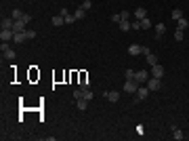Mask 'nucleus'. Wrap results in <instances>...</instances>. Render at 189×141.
Wrapping results in <instances>:
<instances>
[{
    "instance_id": "nucleus-1",
    "label": "nucleus",
    "mask_w": 189,
    "mask_h": 141,
    "mask_svg": "<svg viewBox=\"0 0 189 141\" xmlns=\"http://www.w3.org/2000/svg\"><path fill=\"white\" fill-rule=\"evenodd\" d=\"M147 89L151 91V93H155V91H160L162 89V78H155V76H149V80H147Z\"/></svg>"
},
{
    "instance_id": "nucleus-2",
    "label": "nucleus",
    "mask_w": 189,
    "mask_h": 141,
    "mask_svg": "<svg viewBox=\"0 0 189 141\" xmlns=\"http://www.w3.org/2000/svg\"><path fill=\"white\" fill-rule=\"evenodd\" d=\"M147 55V53H151L147 47H139V44H130L128 47V55H132V57H137V55Z\"/></svg>"
},
{
    "instance_id": "nucleus-3",
    "label": "nucleus",
    "mask_w": 189,
    "mask_h": 141,
    "mask_svg": "<svg viewBox=\"0 0 189 141\" xmlns=\"http://www.w3.org/2000/svg\"><path fill=\"white\" fill-rule=\"evenodd\" d=\"M149 93H151V91H149L147 86H139V89H137V93H135V103H139V101H145Z\"/></svg>"
},
{
    "instance_id": "nucleus-4",
    "label": "nucleus",
    "mask_w": 189,
    "mask_h": 141,
    "mask_svg": "<svg viewBox=\"0 0 189 141\" xmlns=\"http://www.w3.org/2000/svg\"><path fill=\"white\" fill-rule=\"evenodd\" d=\"M149 76H151V74H149L147 70H139V72H135V80H137L139 84H145L147 80H149Z\"/></svg>"
},
{
    "instance_id": "nucleus-5",
    "label": "nucleus",
    "mask_w": 189,
    "mask_h": 141,
    "mask_svg": "<svg viewBox=\"0 0 189 141\" xmlns=\"http://www.w3.org/2000/svg\"><path fill=\"white\" fill-rule=\"evenodd\" d=\"M137 89H139V82H137V80H126V82H124V93L135 95Z\"/></svg>"
},
{
    "instance_id": "nucleus-6",
    "label": "nucleus",
    "mask_w": 189,
    "mask_h": 141,
    "mask_svg": "<svg viewBox=\"0 0 189 141\" xmlns=\"http://www.w3.org/2000/svg\"><path fill=\"white\" fill-rule=\"evenodd\" d=\"M151 76H155V78H164V68H162L160 63L151 65Z\"/></svg>"
},
{
    "instance_id": "nucleus-7",
    "label": "nucleus",
    "mask_w": 189,
    "mask_h": 141,
    "mask_svg": "<svg viewBox=\"0 0 189 141\" xmlns=\"http://www.w3.org/2000/svg\"><path fill=\"white\" fill-rule=\"evenodd\" d=\"M0 38H2V42H9V40L15 38V32H13V30H2V32H0Z\"/></svg>"
},
{
    "instance_id": "nucleus-8",
    "label": "nucleus",
    "mask_w": 189,
    "mask_h": 141,
    "mask_svg": "<svg viewBox=\"0 0 189 141\" xmlns=\"http://www.w3.org/2000/svg\"><path fill=\"white\" fill-rule=\"evenodd\" d=\"M25 40H27V34H25V32H17L15 38H13V42H15V44H23Z\"/></svg>"
},
{
    "instance_id": "nucleus-9",
    "label": "nucleus",
    "mask_w": 189,
    "mask_h": 141,
    "mask_svg": "<svg viewBox=\"0 0 189 141\" xmlns=\"http://www.w3.org/2000/svg\"><path fill=\"white\" fill-rule=\"evenodd\" d=\"M105 97H107V101H109V103H118L120 93H118V91H109V93H105Z\"/></svg>"
},
{
    "instance_id": "nucleus-10",
    "label": "nucleus",
    "mask_w": 189,
    "mask_h": 141,
    "mask_svg": "<svg viewBox=\"0 0 189 141\" xmlns=\"http://www.w3.org/2000/svg\"><path fill=\"white\" fill-rule=\"evenodd\" d=\"M25 25H27V23H23L21 19H19V21H15V23H13V32H15V34H17V32H25V30H27Z\"/></svg>"
},
{
    "instance_id": "nucleus-11",
    "label": "nucleus",
    "mask_w": 189,
    "mask_h": 141,
    "mask_svg": "<svg viewBox=\"0 0 189 141\" xmlns=\"http://www.w3.org/2000/svg\"><path fill=\"white\" fill-rule=\"evenodd\" d=\"M13 23H15V19H13V17H4V19H2V30H13Z\"/></svg>"
},
{
    "instance_id": "nucleus-12",
    "label": "nucleus",
    "mask_w": 189,
    "mask_h": 141,
    "mask_svg": "<svg viewBox=\"0 0 189 141\" xmlns=\"http://www.w3.org/2000/svg\"><path fill=\"white\" fill-rule=\"evenodd\" d=\"M120 30H122V32H128V30H132V21H130V19H124V21H120Z\"/></svg>"
},
{
    "instance_id": "nucleus-13",
    "label": "nucleus",
    "mask_w": 189,
    "mask_h": 141,
    "mask_svg": "<svg viewBox=\"0 0 189 141\" xmlns=\"http://www.w3.org/2000/svg\"><path fill=\"white\" fill-rule=\"evenodd\" d=\"M135 17L141 21V19H145V17H147V11H145L143 6H137V11H135Z\"/></svg>"
},
{
    "instance_id": "nucleus-14",
    "label": "nucleus",
    "mask_w": 189,
    "mask_h": 141,
    "mask_svg": "<svg viewBox=\"0 0 189 141\" xmlns=\"http://www.w3.org/2000/svg\"><path fill=\"white\" fill-rule=\"evenodd\" d=\"M164 32H166V25L164 23H158V25H155V38H162Z\"/></svg>"
},
{
    "instance_id": "nucleus-15",
    "label": "nucleus",
    "mask_w": 189,
    "mask_h": 141,
    "mask_svg": "<svg viewBox=\"0 0 189 141\" xmlns=\"http://www.w3.org/2000/svg\"><path fill=\"white\" fill-rule=\"evenodd\" d=\"M172 137H175V139H177V141L185 139V135H183V131H181V129H177V126L172 129Z\"/></svg>"
},
{
    "instance_id": "nucleus-16",
    "label": "nucleus",
    "mask_w": 189,
    "mask_h": 141,
    "mask_svg": "<svg viewBox=\"0 0 189 141\" xmlns=\"http://www.w3.org/2000/svg\"><path fill=\"white\" fill-rule=\"evenodd\" d=\"M50 23L55 25V27H59V25L65 23V19H63V15H59V17H53V21H50Z\"/></svg>"
},
{
    "instance_id": "nucleus-17",
    "label": "nucleus",
    "mask_w": 189,
    "mask_h": 141,
    "mask_svg": "<svg viewBox=\"0 0 189 141\" xmlns=\"http://www.w3.org/2000/svg\"><path fill=\"white\" fill-rule=\"evenodd\" d=\"M177 23H179V30H187V27H189V21L185 19V17H181Z\"/></svg>"
},
{
    "instance_id": "nucleus-18",
    "label": "nucleus",
    "mask_w": 189,
    "mask_h": 141,
    "mask_svg": "<svg viewBox=\"0 0 189 141\" xmlns=\"http://www.w3.org/2000/svg\"><path fill=\"white\" fill-rule=\"evenodd\" d=\"M145 57H147V63H149V65H155V63H158V57H155L154 53H147Z\"/></svg>"
},
{
    "instance_id": "nucleus-19",
    "label": "nucleus",
    "mask_w": 189,
    "mask_h": 141,
    "mask_svg": "<svg viewBox=\"0 0 189 141\" xmlns=\"http://www.w3.org/2000/svg\"><path fill=\"white\" fill-rule=\"evenodd\" d=\"M82 99L90 101V99H93V91H90V89H82Z\"/></svg>"
},
{
    "instance_id": "nucleus-20",
    "label": "nucleus",
    "mask_w": 189,
    "mask_h": 141,
    "mask_svg": "<svg viewBox=\"0 0 189 141\" xmlns=\"http://www.w3.org/2000/svg\"><path fill=\"white\" fill-rule=\"evenodd\" d=\"M183 38H185V30H175V40H179V42H181V40H183Z\"/></svg>"
},
{
    "instance_id": "nucleus-21",
    "label": "nucleus",
    "mask_w": 189,
    "mask_h": 141,
    "mask_svg": "<svg viewBox=\"0 0 189 141\" xmlns=\"http://www.w3.org/2000/svg\"><path fill=\"white\" fill-rule=\"evenodd\" d=\"M76 106H78V110H80V112H84V110L88 107V101H86V99H78V103H76Z\"/></svg>"
},
{
    "instance_id": "nucleus-22",
    "label": "nucleus",
    "mask_w": 189,
    "mask_h": 141,
    "mask_svg": "<svg viewBox=\"0 0 189 141\" xmlns=\"http://www.w3.org/2000/svg\"><path fill=\"white\" fill-rule=\"evenodd\" d=\"M11 17H13V19H15V21H19V19H21V17H23V13L19 11V9H15V11L11 13Z\"/></svg>"
},
{
    "instance_id": "nucleus-23",
    "label": "nucleus",
    "mask_w": 189,
    "mask_h": 141,
    "mask_svg": "<svg viewBox=\"0 0 189 141\" xmlns=\"http://www.w3.org/2000/svg\"><path fill=\"white\" fill-rule=\"evenodd\" d=\"M74 17H76V19H84V17H86V11H84V9H78V11L74 13Z\"/></svg>"
},
{
    "instance_id": "nucleus-24",
    "label": "nucleus",
    "mask_w": 189,
    "mask_h": 141,
    "mask_svg": "<svg viewBox=\"0 0 189 141\" xmlns=\"http://www.w3.org/2000/svg\"><path fill=\"white\" fill-rule=\"evenodd\" d=\"M149 27H151V21H149L147 17H145V19H141V30H149Z\"/></svg>"
},
{
    "instance_id": "nucleus-25",
    "label": "nucleus",
    "mask_w": 189,
    "mask_h": 141,
    "mask_svg": "<svg viewBox=\"0 0 189 141\" xmlns=\"http://www.w3.org/2000/svg\"><path fill=\"white\" fill-rule=\"evenodd\" d=\"M181 17H183V11H181V9H175V11H172V19H175V21H179Z\"/></svg>"
},
{
    "instance_id": "nucleus-26",
    "label": "nucleus",
    "mask_w": 189,
    "mask_h": 141,
    "mask_svg": "<svg viewBox=\"0 0 189 141\" xmlns=\"http://www.w3.org/2000/svg\"><path fill=\"white\" fill-rule=\"evenodd\" d=\"M90 6H93V2H90V0H84L80 9H84V11H90Z\"/></svg>"
},
{
    "instance_id": "nucleus-27",
    "label": "nucleus",
    "mask_w": 189,
    "mask_h": 141,
    "mask_svg": "<svg viewBox=\"0 0 189 141\" xmlns=\"http://www.w3.org/2000/svg\"><path fill=\"white\" fill-rule=\"evenodd\" d=\"M111 21H114V23H120V21H122L120 13H114V15H111Z\"/></svg>"
},
{
    "instance_id": "nucleus-28",
    "label": "nucleus",
    "mask_w": 189,
    "mask_h": 141,
    "mask_svg": "<svg viewBox=\"0 0 189 141\" xmlns=\"http://www.w3.org/2000/svg\"><path fill=\"white\" fill-rule=\"evenodd\" d=\"M126 80H135V70H126Z\"/></svg>"
},
{
    "instance_id": "nucleus-29",
    "label": "nucleus",
    "mask_w": 189,
    "mask_h": 141,
    "mask_svg": "<svg viewBox=\"0 0 189 141\" xmlns=\"http://www.w3.org/2000/svg\"><path fill=\"white\" fill-rule=\"evenodd\" d=\"M21 21H23V23H30V21H32V15H27V13H23V17H21Z\"/></svg>"
},
{
    "instance_id": "nucleus-30",
    "label": "nucleus",
    "mask_w": 189,
    "mask_h": 141,
    "mask_svg": "<svg viewBox=\"0 0 189 141\" xmlns=\"http://www.w3.org/2000/svg\"><path fill=\"white\" fill-rule=\"evenodd\" d=\"M25 34H27V40H32V38H36V32H34V30H25Z\"/></svg>"
},
{
    "instance_id": "nucleus-31",
    "label": "nucleus",
    "mask_w": 189,
    "mask_h": 141,
    "mask_svg": "<svg viewBox=\"0 0 189 141\" xmlns=\"http://www.w3.org/2000/svg\"><path fill=\"white\" fill-rule=\"evenodd\" d=\"M120 17H122V21H124V19H130V13L128 11H122V13H120Z\"/></svg>"
},
{
    "instance_id": "nucleus-32",
    "label": "nucleus",
    "mask_w": 189,
    "mask_h": 141,
    "mask_svg": "<svg viewBox=\"0 0 189 141\" xmlns=\"http://www.w3.org/2000/svg\"><path fill=\"white\" fill-rule=\"evenodd\" d=\"M4 55H6V57H9V59H15V51H13V48H9V51H6Z\"/></svg>"
},
{
    "instance_id": "nucleus-33",
    "label": "nucleus",
    "mask_w": 189,
    "mask_h": 141,
    "mask_svg": "<svg viewBox=\"0 0 189 141\" xmlns=\"http://www.w3.org/2000/svg\"><path fill=\"white\" fill-rule=\"evenodd\" d=\"M74 97H76V99H82V89H78V91H74Z\"/></svg>"
},
{
    "instance_id": "nucleus-34",
    "label": "nucleus",
    "mask_w": 189,
    "mask_h": 141,
    "mask_svg": "<svg viewBox=\"0 0 189 141\" xmlns=\"http://www.w3.org/2000/svg\"><path fill=\"white\" fill-rule=\"evenodd\" d=\"M9 48H11V47H9V44H6V42H2V47H0V51H2V53H6V51H9Z\"/></svg>"
}]
</instances>
